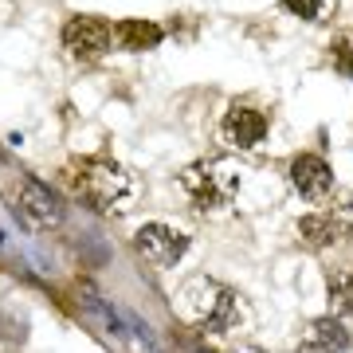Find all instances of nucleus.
Returning a JSON list of instances; mask_svg holds the SVG:
<instances>
[{
  "label": "nucleus",
  "instance_id": "nucleus-1",
  "mask_svg": "<svg viewBox=\"0 0 353 353\" xmlns=\"http://www.w3.org/2000/svg\"><path fill=\"white\" fill-rule=\"evenodd\" d=\"M67 185L71 192H79L90 208H99V212H118L122 204L130 201V192H134V176L122 169V165L114 161V157H79L63 169Z\"/></svg>",
  "mask_w": 353,
  "mask_h": 353
},
{
  "label": "nucleus",
  "instance_id": "nucleus-2",
  "mask_svg": "<svg viewBox=\"0 0 353 353\" xmlns=\"http://www.w3.org/2000/svg\"><path fill=\"white\" fill-rule=\"evenodd\" d=\"M176 310H181V318L189 326L208 330V334H228L232 326H240V299H236V290L208 275L189 279L181 287Z\"/></svg>",
  "mask_w": 353,
  "mask_h": 353
},
{
  "label": "nucleus",
  "instance_id": "nucleus-3",
  "mask_svg": "<svg viewBox=\"0 0 353 353\" xmlns=\"http://www.w3.org/2000/svg\"><path fill=\"white\" fill-rule=\"evenodd\" d=\"M176 185L189 196V208H196V212H216V208L232 204V196L240 189V173H236L232 161L212 157V161L185 165L181 176H176Z\"/></svg>",
  "mask_w": 353,
  "mask_h": 353
},
{
  "label": "nucleus",
  "instance_id": "nucleus-4",
  "mask_svg": "<svg viewBox=\"0 0 353 353\" xmlns=\"http://www.w3.org/2000/svg\"><path fill=\"white\" fill-rule=\"evenodd\" d=\"M12 204H16V212L24 216L32 228H39V232H59V228L67 224L63 196L55 189H48L43 181H36V176H20V181H16Z\"/></svg>",
  "mask_w": 353,
  "mask_h": 353
},
{
  "label": "nucleus",
  "instance_id": "nucleus-5",
  "mask_svg": "<svg viewBox=\"0 0 353 353\" xmlns=\"http://www.w3.org/2000/svg\"><path fill=\"white\" fill-rule=\"evenodd\" d=\"M114 48V24L102 16H71L63 24V51L75 59H99Z\"/></svg>",
  "mask_w": 353,
  "mask_h": 353
},
{
  "label": "nucleus",
  "instance_id": "nucleus-6",
  "mask_svg": "<svg viewBox=\"0 0 353 353\" xmlns=\"http://www.w3.org/2000/svg\"><path fill=\"white\" fill-rule=\"evenodd\" d=\"M134 248L141 252V259H150L153 267H176L185 259V252L192 248V240L181 232V228H169V224H145L134 236Z\"/></svg>",
  "mask_w": 353,
  "mask_h": 353
},
{
  "label": "nucleus",
  "instance_id": "nucleus-7",
  "mask_svg": "<svg viewBox=\"0 0 353 353\" xmlns=\"http://www.w3.org/2000/svg\"><path fill=\"white\" fill-rule=\"evenodd\" d=\"M267 138V114L248 102H232L220 118V141L232 150H255Z\"/></svg>",
  "mask_w": 353,
  "mask_h": 353
},
{
  "label": "nucleus",
  "instance_id": "nucleus-8",
  "mask_svg": "<svg viewBox=\"0 0 353 353\" xmlns=\"http://www.w3.org/2000/svg\"><path fill=\"white\" fill-rule=\"evenodd\" d=\"M290 185L306 201H326L334 192V169L322 153H294L290 157Z\"/></svg>",
  "mask_w": 353,
  "mask_h": 353
},
{
  "label": "nucleus",
  "instance_id": "nucleus-9",
  "mask_svg": "<svg viewBox=\"0 0 353 353\" xmlns=\"http://www.w3.org/2000/svg\"><path fill=\"white\" fill-rule=\"evenodd\" d=\"M71 299H75L79 310H83V314H90L102 330L122 334V314H118V306L106 303V299H102V290L94 287L90 279H75V283H71Z\"/></svg>",
  "mask_w": 353,
  "mask_h": 353
},
{
  "label": "nucleus",
  "instance_id": "nucleus-10",
  "mask_svg": "<svg viewBox=\"0 0 353 353\" xmlns=\"http://www.w3.org/2000/svg\"><path fill=\"white\" fill-rule=\"evenodd\" d=\"M350 350V330L338 318H314L303 334V353H345Z\"/></svg>",
  "mask_w": 353,
  "mask_h": 353
},
{
  "label": "nucleus",
  "instance_id": "nucleus-11",
  "mask_svg": "<svg viewBox=\"0 0 353 353\" xmlns=\"http://www.w3.org/2000/svg\"><path fill=\"white\" fill-rule=\"evenodd\" d=\"M165 39V28L153 20H118L114 24V48L122 51H150Z\"/></svg>",
  "mask_w": 353,
  "mask_h": 353
},
{
  "label": "nucleus",
  "instance_id": "nucleus-12",
  "mask_svg": "<svg viewBox=\"0 0 353 353\" xmlns=\"http://www.w3.org/2000/svg\"><path fill=\"white\" fill-rule=\"evenodd\" d=\"M345 228H350V224H341V216L314 212V216H303V220H299V236H303L306 243H314V248H326V243L338 240Z\"/></svg>",
  "mask_w": 353,
  "mask_h": 353
},
{
  "label": "nucleus",
  "instance_id": "nucleus-13",
  "mask_svg": "<svg viewBox=\"0 0 353 353\" xmlns=\"http://www.w3.org/2000/svg\"><path fill=\"white\" fill-rule=\"evenodd\" d=\"M326 290H330V306H334V314H353V267L330 271Z\"/></svg>",
  "mask_w": 353,
  "mask_h": 353
},
{
  "label": "nucleus",
  "instance_id": "nucleus-14",
  "mask_svg": "<svg viewBox=\"0 0 353 353\" xmlns=\"http://www.w3.org/2000/svg\"><path fill=\"white\" fill-rule=\"evenodd\" d=\"M326 55H330V67L341 79H353V28H345V32H338V36L330 39Z\"/></svg>",
  "mask_w": 353,
  "mask_h": 353
},
{
  "label": "nucleus",
  "instance_id": "nucleus-15",
  "mask_svg": "<svg viewBox=\"0 0 353 353\" xmlns=\"http://www.w3.org/2000/svg\"><path fill=\"white\" fill-rule=\"evenodd\" d=\"M283 12L299 16V20H326L334 12V0H279Z\"/></svg>",
  "mask_w": 353,
  "mask_h": 353
},
{
  "label": "nucleus",
  "instance_id": "nucleus-16",
  "mask_svg": "<svg viewBox=\"0 0 353 353\" xmlns=\"http://www.w3.org/2000/svg\"><path fill=\"white\" fill-rule=\"evenodd\" d=\"M24 338H28L24 314H16V310H4V306H0V341H8V345H20Z\"/></svg>",
  "mask_w": 353,
  "mask_h": 353
},
{
  "label": "nucleus",
  "instance_id": "nucleus-17",
  "mask_svg": "<svg viewBox=\"0 0 353 353\" xmlns=\"http://www.w3.org/2000/svg\"><path fill=\"white\" fill-rule=\"evenodd\" d=\"M243 353H263V350H243Z\"/></svg>",
  "mask_w": 353,
  "mask_h": 353
}]
</instances>
